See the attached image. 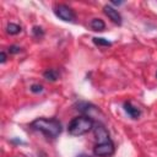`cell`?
Segmentation results:
<instances>
[{"label":"cell","instance_id":"6da1fadb","mask_svg":"<svg viewBox=\"0 0 157 157\" xmlns=\"http://www.w3.org/2000/svg\"><path fill=\"white\" fill-rule=\"evenodd\" d=\"M31 128L36 131H40L47 137L55 139L61 132V124L56 119H48V118H37L31 123Z\"/></svg>","mask_w":157,"mask_h":157},{"label":"cell","instance_id":"7a4b0ae2","mask_svg":"<svg viewBox=\"0 0 157 157\" xmlns=\"http://www.w3.org/2000/svg\"><path fill=\"white\" fill-rule=\"evenodd\" d=\"M93 120L90 115H78L71 119L67 125V131L71 136H81L93 129Z\"/></svg>","mask_w":157,"mask_h":157},{"label":"cell","instance_id":"3957f363","mask_svg":"<svg viewBox=\"0 0 157 157\" xmlns=\"http://www.w3.org/2000/svg\"><path fill=\"white\" fill-rule=\"evenodd\" d=\"M114 142L112 140H108L104 142H98L93 148V153L97 157H109L114 153Z\"/></svg>","mask_w":157,"mask_h":157},{"label":"cell","instance_id":"277c9868","mask_svg":"<svg viewBox=\"0 0 157 157\" xmlns=\"http://www.w3.org/2000/svg\"><path fill=\"white\" fill-rule=\"evenodd\" d=\"M54 13L56 17H59L60 20L65 21V22H72L75 20V12L74 10L65 5V4H59L54 7Z\"/></svg>","mask_w":157,"mask_h":157},{"label":"cell","instance_id":"5b68a950","mask_svg":"<svg viewBox=\"0 0 157 157\" xmlns=\"http://www.w3.org/2000/svg\"><path fill=\"white\" fill-rule=\"evenodd\" d=\"M93 134H94V137L98 140V142H104V141H108L110 140L109 139V132L108 130L105 129V126L101 123H96L93 125Z\"/></svg>","mask_w":157,"mask_h":157},{"label":"cell","instance_id":"8992f818","mask_svg":"<svg viewBox=\"0 0 157 157\" xmlns=\"http://www.w3.org/2000/svg\"><path fill=\"white\" fill-rule=\"evenodd\" d=\"M103 11H104V13L108 16V18H109L112 22H114L115 25H121V22H123L121 16H120V13L118 12V10H115L113 6L105 5V6L103 7Z\"/></svg>","mask_w":157,"mask_h":157},{"label":"cell","instance_id":"52a82bcc","mask_svg":"<svg viewBox=\"0 0 157 157\" xmlns=\"http://www.w3.org/2000/svg\"><path fill=\"white\" fill-rule=\"evenodd\" d=\"M124 110H125V113H126L131 119H137V118L141 115V110H140L137 107L132 105L131 102H125V103H124Z\"/></svg>","mask_w":157,"mask_h":157},{"label":"cell","instance_id":"ba28073f","mask_svg":"<svg viewBox=\"0 0 157 157\" xmlns=\"http://www.w3.org/2000/svg\"><path fill=\"white\" fill-rule=\"evenodd\" d=\"M91 28H92L93 31L102 32V31H104V28H105V23H104V21L101 20V18H93V20L91 21Z\"/></svg>","mask_w":157,"mask_h":157},{"label":"cell","instance_id":"9c48e42d","mask_svg":"<svg viewBox=\"0 0 157 157\" xmlns=\"http://www.w3.org/2000/svg\"><path fill=\"white\" fill-rule=\"evenodd\" d=\"M43 76H44V78H45L47 81L54 82V81H56V80H58L59 74H58V71H56L55 69H48L47 71H44Z\"/></svg>","mask_w":157,"mask_h":157},{"label":"cell","instance_id":"30bf717a","mask_svg":"<svg viewBox=\"0 0 157 157\" xmlns=\"http://www.w3.org/2000/svg\"><path fill=\"white\" fill-rule=\"evenodd\" d=\"M6 32H7L9 34H11V36L18 34V33L21 32V27H20L18 25H16V23H9V25L6 26Z\"/></svg>","mask_w":157,"mask_h":157},{"label":"cell","instance_id":"8fae6325","mask_svg":"<svg viewBox=\"0 0 157 157\" xmlns=\"http://www.w3.org/2000/svg\"><path fill=\"white\" fill-rule=\"evenodd\" d=\"M92 40H93V43H94L96 45H104V47H109V45H112V43H110L108 39H104V38L94 37Z\"/></svg>","mask_w":157,"mask_h":157},{"label":"cell","instance_id":"7c38bea8","mask_svg":"<svg viewBox=\"0 0 157 157\" xmlns=\"http://www.w3.org/2000/svg\"><path fill=\"white\" fill-rule=\"evenodd\" d=\"M32 32H33V36H34L36 38H40V37L44 36L43 28H42V27H38V26H34L33 29H32Z\"/></svg>","mask_w":157,"mask_h":157},{"label":"cell","instance_id":"4fadbf2b","mask_svg":"<svg viewBox=\"0 0 157 157\" xmlns=\"http://www.w3.org/2000/svg\"><path fill=\"white\" fill-rule=\"evenodd\" d=\"M31 91L33 93H40V92H43V86L38 85V83H34V85L31 86Z\"/></svg>","mask_w":157,"mask_h":157},{"label":"cell","instance_id":"5bb4252c","mask_svg":"<svg viewBox=\"0 0 157 157\" xmlns=\"http://www.w3.org/2000/svg\"><path fill=\"white\" fill-rule=\"evenodd\" d=\"M20 50H21V48L17 45H11L9 48V53H11V54H17V53H20Z\"/></svg>","mask_w":157,"mask_h":157},{"label":"cell","instance_id":"9a60e30c","mask_svg":"<svg viewBox=\"0 0 157 157\" xmlns=\"http://www.w3.org/2000/svg\"><path fill=\"white\" fill-rule=\"evenodd\" d=\"M5 61H6V54H5L4 52H1V53H0V63L4 64Z\"/></svg>","mask_w":157,"mask_h":157},{"label":"cell","instance_id":"2e32d148","mask_svg":"<svg viewBox=\"0 0 157 157\" xmlns=\"http://www.w3.org/2000/svg\"><path fill=\"white\" fill-rule=\"evenodd\" d=\"M76 157H91L90 155H86V153H80V155H77Z\"/></svg>","mask_w":157,"mask_h":157},{"label":"cell","instance_id":"e0dca14e","mask_svg":"<svg viewBox=\"0 0 157 157\" xmlns=\"http://www.w3.org/2000/svg\"><path fill=\"white\" fill-rule=\"evenodd\" d=\"M112 4H113V5H121L123 2H121V1H118V2H117V1H112Z\"/></svg>","mask_w":157,"mask_h":157}]
</instances>
